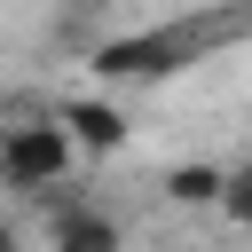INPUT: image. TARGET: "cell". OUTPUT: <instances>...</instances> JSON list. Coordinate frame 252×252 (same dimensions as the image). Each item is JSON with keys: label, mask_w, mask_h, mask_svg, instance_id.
<instances>
[{"label": "cell", "mask_w": 252, "mask_h": 252, "mask_svg": "<svg viewBox=\"0 0 252 252\" xmlns=\"http://www.w3.org/2000/svg\"><path fill=\"white\" fill-rule=\"evenodd\" d=\"M220 189H228L220 165H173V173H165V197H173V205H220Z\"/></svg>", "instance_id": "obj_5"}, {"label": "cell", "mask_w": 252, "mask_h": 252, "mask_svg": "<svg viewBox=\"0 0 252 252\" xmlns=\"http://www.w3.org/2000/svg\"><path fill=\"white\" fill-rule=\"evenodd\" d=\"M0 252H16V228H8V220H0Z\"/></svg>", "instance_id": "obj_7"}, {"label": "cell", "mask_w": 252, "mask_h": 252, "mask_svg": "<svg viewBox=\"0 0 252 252\" xmlns=\"http://www.w3.org/2000/svg\"><path fill=\"white\" fill-rule=\"evenodd\" d=\"M47 244L55 252H126V228L102 213V205H63L47 220Z\"/></svg>", "instance_id": "obj_4"}, {"label": "cell", "mask_w": 252, "mask_h": 252, "mask_svg": "<svg viewBox=\"0 0 252 252\" xmlns=\"http://www.w3.org/2000/svg\"><path fill=\"white\" fill-rule=\"evenodd\" d=\"M71 165H79V142H71L63 118H16V126H0V181L8 189L47 197V189L71 181Z\"/></svg>", "instance_id": "obj_1"}, {"label": "cell", "mask_w": 252, "mask_h": 252, "mask_svg": "<svg viewBox=\"0 0 252 252\" xmlns=\"http://www.w3.org/2000/svg\"><path fill=\"white\" fill-rule=\"evenodd\" d=\"M55 118L71 126V142H79L87 158H118V150H126V110H110V102H94V94H71Z\"/></svg>", "instance_id": "obj_3"}, {"label": "cell", "mask_w": 252, "mask_h": 252, "mask_svg": "<svg viewBox=\"0 0 252 252\" xmlns=\"http://www.w3.org/2000/svg\"><path fill=\"white\" fill-rule=\"evenodd\" d=\"M220 213H228L236 228H252V165H236V173H228V189H220Z\"/></svg>", "instance_id": "obj_6"}, {"label": "cell", "mask_w": 252, "mask_h": 252, "mask_svg": "<svg viewBox=\"0 0 252 252\" xmlns=\"http://www.w3.org/2000/svg\"><path fill=\"white\" fill-rule=\"evenodd\" d=\"M197 55V32H126V39H102L94 47V71L102 79H165Z\"/></svg>", "instance_id": "obj_2"}]
</instances>
